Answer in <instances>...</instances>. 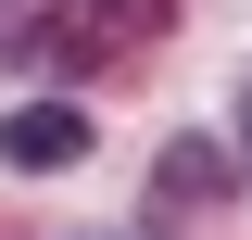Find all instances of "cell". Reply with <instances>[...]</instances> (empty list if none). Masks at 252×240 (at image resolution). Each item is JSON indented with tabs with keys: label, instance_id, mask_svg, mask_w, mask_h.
<instances>
[{
	"label": "cell",
	"instance_id": "cell-1",
	"mask_svg": "<svg viewBox=\"0 0 252 240\" xmlns=\"http://www.w3.org/2000/svg\"><path fill=\"white\" fill-rule=\"evenodd\" d=\"M76 152H89V114H76V101H13V114H0V164H13V177H63Z\"/></svg>",
	"mask_w": 252,
	"mask_h": 240
},
{
	"label": "cell",
	"instance_id": "cell-2",
	"mask_svg": "<svg viewBox=\"0 0 252 240\" xmlns=\"http://www.w3.org/2000/svg\"><path fill=\"white\" fill-rule=\"evenodd\" d=\"M227 190V139H164L152 152V215H202Z\"/></svg>",
	"mask_w": 252,
	"mask_h": 240
},
{
	"label": "cell",
	"instance_id": "cell-3",
	"mask_svg": "<svg viewBox=\"0 0 252 240\" xmlns=\"http://www.w3.org/2000/svg\"><path fill=\"white\" fill-rule=\"evenodd\" d=\"M139 38H164V0H89V13L63 26V63H114V51H139Z\"/></svg>",
	"mask_w": 252,
	"mask_h": 240
},
{
	"label": "cell",
	"instance_id": "cell-4",
	"mask_svg": "<svg viewBox=\"0 0 252 240\" xmlns=\"http://www.w3.org/2000/svg\"><path fill=\"white\" fill-rule=\"evenodd\" d=\"M0 63H63V0H0Z\"/></svg>",
	"mask_w": 252,
	"mask_h": 240
},
{
	"label": "cell",
	"instance_id": "cell-5",
	"mask_svg": "<svg viewBox=\"0 0 252 240\" xmlns=\"http://www.w3.org/2000/svg\"><path fill=\"white\" fill-rule=\"evenodd\" d=\"M227 139H240V164H252V89H240V114H227Z\"/></svg>",
	"mask_w": 252,
	"mask_h": 240
}]
</instances>
